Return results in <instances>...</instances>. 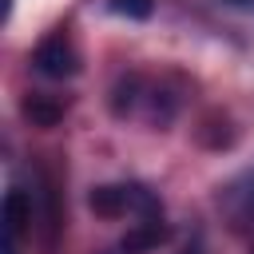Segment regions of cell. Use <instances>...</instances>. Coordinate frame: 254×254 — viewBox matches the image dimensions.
<instances>
[{
    "instance_id": "obj_1",
    "label": "cell",
    "mask_w": 254,
    "mask_h": 254,
    "mask_svg": "<svg viewBox=\"0 0 254 254\" xmlns=\"http://www.w3.org/2000/svg\"><path fill=\"white\" fill-rule=\"evenodd\" d=\"M87 206L99 214V218H123V214H135L139 218H163V202L155 198V190L139 187V183H115V187H95L87 194Z\"/></svg>"
},
{
    "instance_id": "obj_2",
    "label": "cell",
    "mask_w": 254,
    "mask_h": 254,
    "mask_svg": "<svg viewBox=\"0 0 254 254\" xmlns=\"http://www.w3.org/2000/svg\"><path fill=\"white\" fill-rule=\"evenodd\" d=\"M218 206L226 214V222L254 242V167H246L242 175H234L222 190H218Z\"/></svg>"
},
{
    "instance_id": "obj_3",
    "label": "cell",
    "mask_w": 254,
    "mask_h": 254,
    "mask_svg": "<svg viewBox=\"0 0 254 254\" xmlns=\"http://www.w3.org/2000/svg\"><path fill=\"white\" fill-rule=\"evenodd\" d=\"M32 67H36L40 75H48V79H67V75L79 71V52H75V44H71L64 32H52V36H44L40 48L32 52Z\"/></svg>"
},
{
    "instance_id": "obj_4",
    "label": "cell",
    "mask_w": 254,
    "mask_h": 254,
    "mask_svg": "<svg viewBox=\"0 0 254 254\" xmlns=\"http://www.w3.org/2000/svg\"><path fill=\"white\" fill-rule=\"evenodd\" d=\"M32 222V202L24 190L4 194V254H20V234Z\"/></svg>"
},
{
    "instance_id": "obj_5",
    "label": "cell",
    "mask_w": 254,
    "mask_h": 254,
    "mask_svg": "<svg viewBox=\"0 0 254 254\" xmlns=\"http://www.w3.org/2000/svg\"><path fill=\"white\" fill-rule=\"evenodd\" d=\"M167 238V226H163V218H139L135 226H131V234L123 238V254H143V250H151V246H159Z\"/></svg>"
},
{
    "instance_id": "obj_6",
    "label": "cell",
    "mask_w": 254,
    "mask_h": 254,
    "mask_svg": "<svg viewBox=\"0 0 254 254\" xmlns=\"http://www.w3.org/2000/svg\"><path fill=\"white\" fill-rule=\"evenodd\" d=\"M24 115H28L32 123H40V127H52V123L64 115V107H56V103H44V95H32V99L24 103Z\"/></svg>"
},
{
    "instance_id": "obj_7",
    "label": "cell",
    "mask_w": 254,
    "mask_h": 254,
    "mask_svg": "<svg viewBox=\"0 0 254 254\" xmlns=\"http://www.w3.org/2000/svg\"><path fill=\"white\" fill-rule=\"evenodd\" d=\"M107 8L115 16H127V20H147L151 16V0H107Z\"/></svg>"
},
{
    "instance_id": "obj_8",
    "label": "cell",
    "mask_w": 254,
    "mask_h": 254,
    "mask_svg": "<svg viewBox=\"0 0 254 254\" xmlns=\"http://www.w3.org/2000/svg\"><path fill=\"white\" fill-rule=\"evenodd\" d=\"M222 4H230V8H254V0H222Z\"/></svg>"
}]
</instances>
